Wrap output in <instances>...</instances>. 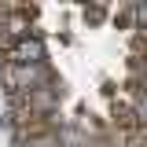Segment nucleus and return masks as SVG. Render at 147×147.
Listing matches in <instances>:
<instances>
[{
  "mask_svg": "<svg viewBox=\"0 0 147 147\" xmlns=\"http://www.w3.org/2000/svg\"><path fill=\"white\" fill-rule=\"evenodd\" d=\"M0 85L7 88V96H26V92L48 88V85H59L48 63L40 66H4L0 63Z\"/></svg>",
  "mask_w": 147,
  "mask_h": 147,
  "instance_id": "nucleus-1",
  "label": "nucleus"
},
{
  "mask_svg": "<svg viewBox=\"0 0 147 147\" xmlns=\"http://www.w3.org/2000/svg\"><path fill=\"white\" fill-rule=\"evenodd\" d=\"M85 18L88 22H103L107 18V7H85Z\"/></svg>",
  "mask_w": 147,
  "mask_h": 147,
  "instance_id": "nucleus-4",
  "label": "nucleus"
},
{
  "mask_svg": "<svg viewBox=\"0 0 147 147\" xmlns=\"http://www.w3.org/2000/svg\"><path fill=\"white\" fill-rule=\"evenodd\" d=\"M0 63L4 66H40V63H48V44L40 33H33L18 44H11L7 52H0Z\"/></svg>",
  "mask_w": 147,
  "mask_h": 147,
  "instance_id": "nucleus-2",
  "label": "nucleus"
},
{
  "mask_svg": "<svg viewBox=\"0 0 147 147\" xmlns=\"http://www.w3.org/2000/svg\"><path fill=\"white\" fill-rule=\"evenodd\" d=\"M132 26L136 33H147V4H132Z\"/></svg>",
  "mask_w": 147,
  "mask_h": 147,
  "instance_id": "nucleus-3",
  "label": "nucleus"
}]
</instances>
